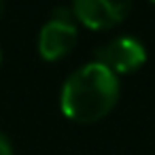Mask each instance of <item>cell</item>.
Returning <instances> with one entry per match:
<instances>
[{"label":"cell","mask_w":155,"mask_h":155,"mask_svg":"<svg viewBox=\"0 0 155 155\" xmlns=\"http://www.w3.org/2000/svg\"><path fill=\"white\" fill-rule=\"evenodd\" d=\"M151 2H155V0H151Z\"/></svg>","instance_id":"7"},{"label":"cell","mask_w":155,"mask_h":155,"mask_svg":"<svg viewBox=\"0 0 155 155\" xmlns=\"http://www.w3.org/2000/svg\"><path fill=\"white\" fill-rule=\"evenodd\" d=\"M117 98H119L117 74H113L102 64L91 62L77 68L64 81L60 102L66 117L81 123H91L108 115Z\"/></svg>","instance_id":"1"},{"label":"cell","mask_w":155,"mask_h":155,"mask_svg":"<svg viewBox=\"0 0 155 155\" xmlns=\"http://www.w3.org/2000/svg\"><path fill=\"white\" fill-rule=\"evenodd\" d=\"M147 60V51L140 41L130 38V36H119L108 41L106 45L96 49V62L108 68L113 74L121 72H132L140 68Z\"/></svg>","instance_id":"3"},{"label":"cell","mask_w":155,"mask_h":155,"mask_svg":"<svg viewBox=\"0 0 155 155\" xmlns=\"http://www.w3.org/2000/svg\"><path fill=\"white\" fill-rule=\"evenodd\" d=\"M72 13L66 7H58L51 11L49 21L41 28L38 34V51L45 60L64 58L77 43V26L70 17Z\"/></svg>","instance_id":"2"},{"label":"cell","mask_w":155,"mask_h":155,"mask_svg":"<svg viewBox=\"0 0 155 155\" xmlns=\"http://www.w3.org/2000/svg\"><path fill=\"white\" fill-rule=\"evenodd\" d=\"M132 0H72V13L94 30H106L125 19Z\"/></svg>","instance_id":"4"},{"label":"cell","mask_w":155,"mask_h":155,"mask_svg":"<svg viewBox=\"0 0 155 155\" xmlns=\"http://www.w3.org/2000/svg\"><path fill=\"white\" fill-rule=\"evenodd\" d=\"M0 13H2V0H0Z\"/></svg>","instance_id":"6"},{"label":"cell","mask_w":155,"mask_h":155,"mask_svg":"<svg viewBox=\"0 0 155 155\" xmlns=\"http://www.w3.org/2000/svg\"><path fill=\"white\" fill-rule=\"evenodd\" d=\"M0 155H13L11 142L7 140V136H5V134H0Z\"/></svg>","instance_id":"5"}]
</instances>
